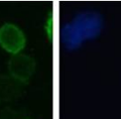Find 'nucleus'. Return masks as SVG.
Masks as SVG:
<instances>
[{"label": "nucleus", "mask_w": 121, "mask_h": 119, "mask_svg": "<svg viewBox=\"0 0 121 119\" xmlns=\"http://www.w3.org/2000/svg\"><path fill=\"white\" fill-rule=\"evenodd\" d=\"M74 31L82 41L92 40L100 34L103 26L102 17L96 12H82L70 22Z\"/></svg>", "instance_id": "obj_1"}, {"label": "nucleus", "mask_w": 121, "mask_h": 119, "mask_svg": "<svg viewBox=\"0 0 121 119\" xmlns=\"http://www.w3.org/2000/svg\"><path fill=\"white\" fill-rule=\"evenodd\" d=\"M25 43L24 33L15 24L6 23L0 27V45L6 52L17 55L23 49Z\"/></svg>", "instance_id": "obj_2"}, {"label": "nucleus", "mask_w": 121, "mask_h": 119, "mask_svg": "<svg viewBox=\"0 0 121 119\" xmlns=\"http://www.w3.org/2000/svg\"><path fill=\"white\" fill-rule=\"evenodd\" d=\"M35 61L30 57L22 53H17L9 61V71L11 75L20 81L28 80L35 71Z\"/></svg>", "instance_id": "obj_3"}]
</instances>
